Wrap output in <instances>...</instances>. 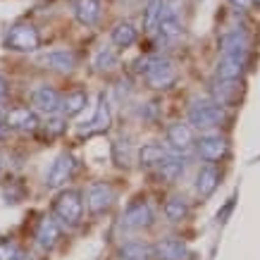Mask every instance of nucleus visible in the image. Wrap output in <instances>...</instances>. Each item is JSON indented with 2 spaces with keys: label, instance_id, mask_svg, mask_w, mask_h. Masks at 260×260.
<instances>
[{
  "label": "nucleus",
  "instance_id": "c85d7f7f",
  "mask_svg": "<svg viewBox=\"0 0 260 260\" xmlns=\"http://www.w3.org/2000/svg\"><path fill=\"white\" fill-rule=\"evenodd\" d=\"M122 260H146V255H148V248L143 244H139V241H129V244H124V248H122Z\"/></svg>",
  "mask_w": 260,
  "mask_h": 260
},
{
  "label": "nucleus",
  "instance_id": "c756f323",
  "mask_svg": "<svg viewBox=\"0 0 260 260\" xmlns=\"http://www.w3.org/2000/svg\"><path fill=\"white\" fill-rule=\"evenodd\" d=\"M39 126H43V134L48 136V139H53V136H60L67 129V124H64V119H60V117H53V119H48L46 124H39Z\"/></svg>",
  "mask_w": 260,
  "mask_h": 260
},
{
  "label": "nucleus",
  "instance_id": "c9c22d12",
  "mask_svg": "<svg viewBox=\"0 0 260 260\" xmlns=\"http://www.w3.org/2000/svg\"><path fill=\"white\" fill-rule=\"evenodd\" d=\"M248 3H253V5H258L260 8V0H248Z\"/></svg>",
  "mask_w": 260,
  "mask_h": 260
},
{
  "label": "nucleus",
  "instance_id": "2f4dec72",
  "mask_svg": "<svg viewBox=\"0 0 260 260\" xmlns=\"http://www.w3.org/2000/svg\"><path fill=\"white\" fill-rule=\"evenodd\" d=\"M8 93H10L8 81H5V79H3V77H0V103L5 101V98H8Z\"/></svg>",
  "mask_w": 260,
  "mask_h": 260
},
{
  "label": "nucleus",
  "instance_id": "0eeeda50",
  "mask_svg": "<svg viewBox=\"0 0 260 260\" xmlns=\"http://www.w3.org/2000/svg\"><path fill=\"white\" fill-rule=\"evenodd\" d=\"M115 201V191L110 184L105 181H95L91 184L86 191V208L91 210V215H103Z\"/></svg>",
  "mask_w": 260,
  "mask_h": 260
},
{
  "label": "nucleus",
  "instance_id": "2eb2a0df",
  "mask_svg": "<svg viewBox=\"0 0 260 260\" xmlns=\"http://www.w3.org/2000/svg\"><path fill=\"white\" fill-rule=\"evenodd\" d=\"M60 237H62V232H60L57 220H53V217H43V220L39 222V229H36V244H39L43 251H53V248L57 246V241H60Z\"/></svg>",
  "mask_w": 260,
  "mask_h": 260
},
{
  "label": "nucleus",
  "instance_id": "f8f14e48",
  "mask_svg": "<svg viewBox=\"0 0 260 260\" xmlns=\"http://www.w3.org/2000/svg\"><path fill=\"white\" fill-rule=\"evenodd\" d=\"M31 101H34V105H36V110H41L43 115H55V112L60 110L62 95L57 93L53 86L43 84V86H39L31 93Z\"/></svg>",
  "mask_w": 260,
  "mask_h": 260
},
{
  "label": "nucleus",
  "instance_id": "4be33fe9",
  "mask_svg": "<svg viewBox=\"0 0 260 260\" xmlns=\"http://www.w3.org/2000/svg\"><path fill=\"white\" fill-rule=\"evenodd\" d=\"M239 91H241V84H239V79L237 81H224V79H220L217 81V86H215V101L213 103H217V105H232V103L239 98Z\"/></svg>",
  "mask_w": 260,
  "mask_h": 260
},
{
  "label": "nucleus",
  "instance_id": "7ed1b4c3",
  "mask_svg": "<svg viewBox=\"0 0 260 260\" xmlns=\"http://www.w3.org/2000/svg\"><path fill=\"white\" fill-rule=\"evenodd\" d=\"M189 122L196 129L208 132V129H215L224 122V110L213 101H196L189 110Z\"/></svg>",
  "mask_w": 260,
  "mask_h": 260
},
{
  "label": "nucleus",
  "instance_id": "393cba45",
  "mask_svg": "<svg viewBox=\"0 0 260 260\" xmlns=\"http://www.w3.org/2000/svg\"><path fill=\"white\" fill-rule=\"evenodd\" d=\"M165 215H167V220L170 222H181L186 215H189V205H186L184 198L174 196L165 203Z\"/></svg>",
  "mask_w": 260,
  "mask_h": 260
},
{
  "label": "nucleus",
  "instance_id": "5701e85b",
  "mask_svg": "<svg viewBox=\"0 0 260 260\" xmlns=\"http://www.w3.org/2000/svg\"><path fill=\"white\" fill-rule=\"evenodd\" d=\"M170 150L162 148L160 143H148L139 150V160H141V167H158L162 160L167 158Z\"/></svg>",
  "mask_w": 260,
  "mask_h": 260
},
{
  "label": "nucleus",
  "instance_id": "4468645a",
  "mask_svg": "<svg viewBox=\"0 0 260 260\" xmlns=\"http://www.w3.org/2000/svg\"><path fill=\"white\" fill-rule=\"evenodd\" d=\"M155 255H158V260H193V253L189 251V246L179 239H162L155 246Z\"/></svg>",
  "mask_w": 260,
  "mask_h": 260
},
{
  "label": "nucleus",
  "instance_id": "423d86ee",
  "mask_svg": "<svg viewBox=\"0 0 260 260\" xmlns=\"http://www.w3.org/2000/svg\"><path fill=\"white\" fill-rule=\"evenodd\" d=\"M74 167H77V160H74V155H70V153L57 155V158L53 160L50 170H48V174H46V186H48V189H62L64 184L72 179Z\"/></svg>",
  "mask_w": 260,
  "mask_h": 260
},
{
  "label": "nucleus",
  "instance_id": "f704fd0d",
  "mask_svg": "<svg viewBox=\"0 0 260 260\" xmlns=\"http://www.w3.org/2000/svg\"><path fill=\"white\" fill-rule=\"evenodd\" d=\"M15 260H34V258H31V255H24V253H19Z\"/></svg>",
  "mask_w": 260,
  "mask_h": 260
},
{
  "label": "nucleus",
  "instance_id": "6e6552de",
  "mask_svg": "<svg viewBox=\"0 0 260 260\" xmlns=\"http://www.w3.org/2000/svg\"><path fill=\"white\" fill-rule=\"evenodd\" d=\"M39 115L31 110V108H12V110L5 112V126L8 129H15V132H36L39 129Z\"/></svg>",
  "mask_w": 260,
  "mask_h": 260
},
{
  "label": "nucleus",
  "instance_id": "1a4fd4ad",
  "mask_svg": "<svg viewBox=\"0 0 260 260\" xmlns=\"http://www.w3.org/2000/svg\"><path fill=\"white\" fill-rule=\"evenodd\" d=\"M196 148H198V155L208 162H217L227 155V139L220 134H203L201 139L196 141Z\"/></svg>",
  "mask_w": 260,
  "mask_h": 260
},
{
  "label": "nucleus",
  "instance_id": "aec40b11",
  "mask_svg": "<svg viewBox=\"0 0 260 260\" xmlns=\"http://www.w3.org/2000/svg\"><path fill=\"white\" fill-rule=\"evenodd\" d=\"M86 103H88L86 91L74 88V91H70V93L62 98V103H60V110L64 112V117H77V115L86 108Z\"/></svg>",
  "mask_w": 260,
  "mask_h": 260
},
{
  "label": "nucleus",
  "instance_id": "a878e982",
  "mask_svg": "<svg viewBox=\"0 0 260 260\" xmlns=\"http://www.w3.org/2000/svg\"><path fill=\"white\" fill-rule=\"evenodd\" d=\"M234 48H248V36H246L241 29H234V31H227L220 39V50H234Z\"/></svg>",
  "mask_w": 260,
  "mask_h": 260
},
{
  "label": "nucleus",
  "instance_id": "39448f33",
  "mask_svg": "<svg viewBox=\"0 0 260 260\" xmlns=\"http://www.w3.org/2000/svg\"><path fill=\"white\" fill-rule=\"evenodd\" d=\"M248 62V48H234V50H224L217 62V77L224 81H237L246 70Z\"/></svg>",
  "mask_w": 260,
  "mask_h": 260
},
{
  "label": "nucleus",
  "instance_id": "20e7f679",
  "mask_svg": "<svg viewBox=\"0 0 260 260\" xmlns=\"http://www.w3.org/2000/svg\"><path fill=\"white\" fill-rule=\"evenodd\" d=\"M41 46V36L36 26L31 24H15L5 34V48L17 50V53H31Z\"/></svg>",
  "mask_w": 260,
  "mask_h": 260
},
{
  "label": "nucleus",
  "instance_id": "ddd939ff",
  "mask_svg": "<svg viewBox=\"0 0 260 260\" xmlns=\"http://www.w3.org/2000/svg\"><path fill=\"white\" fill-rule=\"evenodd\" d=\"M167 141H170V153H189L191 146H193V134H191L189 124H172L167 129Z\"/></svg>",
  "mask_w": 260,
  "mask_h": 260
},
{
  "label": "nucleus",
  "instance_id": "7c9ffc66",
  "mask_svg": "<svg viewBox=\"0 0 260 260\" xmlns=\"http://www.w3.org/2000/svg\"><path fill=\"white\" fill-rule=\"evenodd\" d=\"M17 255H19V248H17V244H12L10 239L0 241V260H15Z\"/></svg>",
  "mask_w": 260,
  "mask_h": 260
},
{
  "label": "nucleus",
  "instance_id": "f03ea898",
  "mask_svg": "<svg viewBox=\"0 0 260 260\" xmlns=\"http://www.w3.org/2000/svg\"><path fill=\"white\" fill-rule=\"evenodd\" d=\"M53 213H55L57 220L64 222V224H70V227L79 224L81 215H84V201H81V193L79 191H72V189L57 193L55 203H53Z\"/></svg>",
  "mask_w": 260,
  "mask_h": 260
},
{
  "label": "nucleus",
  "instance_id": "b1692460",
  "mask_svg": "<svg viewBox=\"0 0 260 260\" xmlns=\"http://www.w3.org/2000/svg\"><path fill=\"white\" fill-rule=\"evenodd\" d=\"M136 29L132 22H119L115 29H112V43L119 48H129L136 43Z\"/></svg>",
  "mask_w": 260,
  "mask_h": 260
},
{
  "label": "nucleus",
  "instance_id": "6ab92c4d",
  "mask_svg": "<svg viewBox=\"0 0 260 260\" xmlns=\"http://www.w3.org/2000/svg\"><path fill=\"white\" fill-rule=\"evenodd\" d=\"M43 64L55 72H70L77 67V55L72 50H53V53L43 55Z\"/></svg>",
  "mask_w": 260,
  "mask_h": 260
},
{
  "label": "nucleus",
  "instance_id": "f3484780",
  "mask_svg": "<svg viewBox=\"0 0 260 260\" xmlns=\"http://www.w3.org/2000/svg\"><path fill=\"white\" fill-rule=\"evenodd\" d=\"M217 184H220V170H217L215 165L201 167V172H198V177H196V191H198V196L208 198L215 189H217Z\"/></svg>",
  "mask_w": 260,
  "mask_h": 260
},
{
  "label": "nucleus",
  "instance_id": "bb28decb",
  "mask_svg": "<svg viewBox=\"0 0 260 260\" xmlns=\"http://www.w3.org/2000/svg\"><path fill=\"white\" fill-rule=\"evenodd\" d=\"M162 3L165 0H150L146 10H143V26L146 31H153L158 26V19H160V12H162Z\"/></svg>",
  "mask_w": 260,
  "mask_h": 260
},
{
  "label": "nucleus",
  "instance_id": "9b49d317",
  "mask_svg": "<svg viewBox=\"0 0 260 260\" xmlns=\"http://www.w3.org/2000/svg\"><path fill=\"white\" fill-rule=\"evenodd\" d=\"M158 34H160V41H165V43H170V41H174L177 36H179V17H177V10H174V5H170V3H162V12H160V19H158Z\"/></svg>",
  "mask_w": 260,
  "mask_h": 260
},
{
  "label": "nucleus",
  "instance_id": "dca6fc26",
  "mask_svg": "<svg viewBox=\"0 0 260 260\" xmlns=\"http://www.w3.org/2000/svg\"><path fill=\"white\" fill-rule=\"evenodd\" d=\"M108 126H110V105L105 101V95L98 98V108H95V115L93 119L88 122L86 126H81V134H103V132H108Z\"/></svg>",
  "mask_w": 260,
  "mask_h": 260
},
{
  "label": "nucleus",
  "instance_id": "a211bd4d",
  "mask_svg": "<svg viewBox=\"0 0 260 260\" xmlns=\"http://www.w3.org/2000/svg\"><path fill=\"white\" fill-rule=\"evenodd\" d=\"M74 17L84 26H93L101 19V3L98 0H74Z\"/></svg>",
  "mask_w": 260,
  "mask_h": 260
},
{
  "label": "nucleus",
  "instance_id": "72a5a7b5",
  "mask_svg": "<svg viewBox=\"0 0 260 260\" xmlns=\"http://www.w3.org/2000/svg\"><path fill=\"white\" fill-rule=\"evenodd\" d=\"M232 3H234V5H239V8H246V5H248V0H232Z\"/></svg>",
  "mask_w": 260,
  "mask_h": 260
},
{
  "label": "nucleus",
  "instance_id": "cd10ccee",
  "mask_svg": "<svg viewBox=\"0 0 260 260\" xmlns=\"http://www.w3.org/2000/svg\"><path fill=\"white\" fill-rule=\"evenodd\" d=\"M93 67L98 72H108L112 67H117V53L112 48H101L98 55L93 57Z\"/></svg>",
  "mask_w": 260,
  "mask_h": 260
},
{
  "label": "nucleus",
  "instance_id": "412c9836",
  "mask_svg": "<svg viewBox=\"0 0 260 260\" xmlns=\"http://www.w3.org/2000/svg\"><path fill=\"white\" fill-rule=\"evenodd\" d=\"M184 167H186V162H184L181 155H177V153H167V158L158 165V174L165 181H174L177 177L184 174Z\"/></svg>",
  "mask_w": 260,
  "mask_h": 260
},
{
  "label": "nucleus",
  "instance_id": "9d476101",
  "mask_svg": "<svg viewBox=\"0 0 260 260\" xmlns=\"http://www.w3.org/2000/svg\"><path fill=\"white\" fill-rule=\"evenodd\" d=\"M150 222H153V213H150L148 203H143V201H134V203L124 210L122 227L124 229H143V227H148Z\"/></svg>",
  "mask_w": 260,
  "mask_h": 260
},
{
  "label": "nucleus",
  "instance_id": "473e14b6",
  "mask_svg": "<svg viewBox=\"0 0 260 260\" xmlns=\"http://www.w3.org/2000/svg\"><path fill=\"white\" fill-rule=\"evenodd\" d=\"M5 112L8 110H3V103H0V136L8 132V126H5Z\"/></svg>",
  "mask_w": 260,
  "mask_h": 260
},
{
  "label": "nucleus",
  "instance_id": "f257e3e1",
  "mask_svg": "<svg viewBox=\"0 0 260 260\" xmlns=\"http://www.w3.org/2000/svg\"><path fill=\"white\" fill-rule=\"evenodd\" d=\"M139 72L146 77L150 88H170L177 81V70L165 55H146L139 62Z\"/></svg>",
  "mask_w": 260,
  "mask_h": 260
}]
</instances>
